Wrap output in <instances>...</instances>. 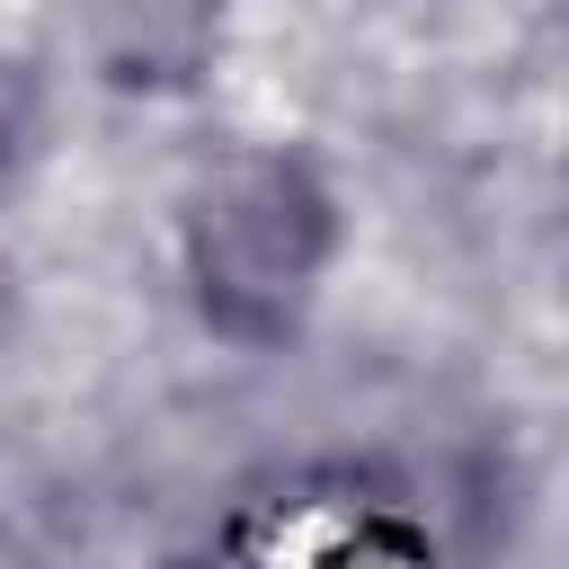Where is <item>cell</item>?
<instances>
[{
	"label": "cell",
	"instance_id": "6da1fadb",
	"mask_svg": "<svg viewBox=\"0 0 569 569\" xmlns=\"http://www.w3.org/2000/svg\"><path fill=\"white\" fill-rule=\"evenodd\" d=\"M178 240L204 320L240 347H267L311 311L338 249V204L302 151H231L196 178Z\"/></svg>",
	"mask_w": 569,
	"mask_h": 569
}]
</instances>
